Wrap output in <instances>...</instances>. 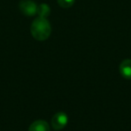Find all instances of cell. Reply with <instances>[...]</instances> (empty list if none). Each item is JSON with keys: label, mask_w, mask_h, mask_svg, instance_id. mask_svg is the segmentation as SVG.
Returning <instances> with one entry per match:
<instances>
[{"label": "cell", "mask_w": 131, "mask_h": 131, "mask_svg": "<svg viewBox=\"0 0 131 131\" xmlns=\"http://www.w3.org/2000/svg\"><path fill=\"white\" fill-rule=\"evenodd\" d=\"M28 131H49V125L45 120H36L30 125Z\"/></svg>", "instance_id": "5"}, {"label": "cell", "mask_w": 131, "mask_h": 131, "mask_svg": "<svg viewBox=\"0 0 131 131\" xmlns=\"http://www.w3.org/2000/svg\"><path fill=\"white\" fill-rule=\"evenodd\" d=\"M68 121V115L66 113L62 112H57L51 118V126L55 130H60L64 128L67 126Z\"/></svg>", "instance_id": "3"}, {"label": "cell", "mask_w": 131, "mask_h": 131, "mask_svg": "<svg viewBox=\"0 0 131 131\" xmlns=\"http://www.w3.org/2000/svg\"><path fill=\"white\" fill-rule=\"evenodd\" d=\"M75 0H58V4L63 8H69L73 6Z\"/></svg>", "instance_id": "7"}, {"label": "cell", "mask_w": 131, "mask_h": 131, "mask_svg": "<svg viewBox=\"0 0 131 131\" xmlns=\"http://www.w3.org/2000/svg\"><path fill=\"white\" fill-rule=\"evenodd\" d=\"M37 14L39 15L40 17L42 18H47L50 14V7L49 5L47 4H40L38 6V10H37Z\"/></svg>", "instance_id": "6"}, {"label": "cell", "mask_w": 131, "mask_h": 131, "mask_svg": "<svg viewBox=\"0 0 131 131\" xmlns=\"http://www.w3.org/2000/svg\"><path fill=\"white\" fill-rule=\"evenodd\" d=\"M31 32L35 40H46L51 34V26L47 19L39 16L31 24Z\"/></svg>", "instance_id": "1"}, {"label": "cell", "mask_w": 131, "mask_h": 131, "mask_svg": "<svg viewBox=\"0 0 131 131\" xmlns=\"http://www.w3.org/2000/svg\"><path fill=\"white\" fill-rule=\"evenodd\" d=\"M21 12L26 16H33L37 14L38 6L31 0H22L19 4Z\"/></svg>", "instance_id": "2"}, {"label": "cell", "mask_w": 131, "mask_h": 131, "mask_svg": "<svg viewBox=\"0 0 131 131\" xmlns=\"http://www.w3.org/2000/svg\"><path fill=\"white\" fill-rule=\"evenodd\" d=\"M119 71L126 79H131V59H125L120 63Z\"/></svg>", "instance_id": "4"}]
</instances>
